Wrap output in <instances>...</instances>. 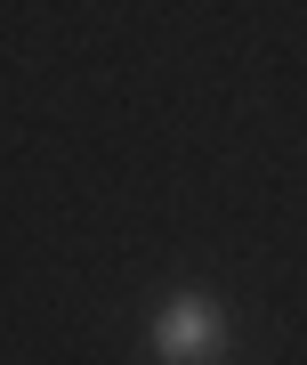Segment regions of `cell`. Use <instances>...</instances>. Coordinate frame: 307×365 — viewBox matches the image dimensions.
<instances>
[{"label": "cell", "instance_id": "1", "mask_svg": "<svg viewBox=\"0 0 307 365\" xmlns=\"http://www.w3.org/2000/svg\"><path fill=\"white\" fill-rule=\"evenodd\" d=\"M218 341H227V325H218V309H203V300H178V309L162 317V357H178V365H194V357H210Z\"/></svg>", "mask_w": 307, "mask_h": 365}]
</instances>
